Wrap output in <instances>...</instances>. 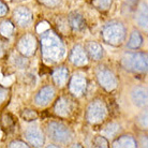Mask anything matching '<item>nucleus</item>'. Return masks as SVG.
Returning <instances> with one entry per match:
<instances>
[{
	"instance_id": "21",
	"label": "nucleus",
	"mask_w": 148,
	"mask_h": 148,
	"mask_svg": "<svg viewBox=\"0 0 148 148\" xmlns=\"http://www.w3.org/2000/svg\"><path fill=\"white\" fill-rule=\"evenodd\" d=\"M13 31H14V26L12 25L11 22L3 21V22L0 24V34H1V36L9 38L13 34Z\"/></svg>"
},
{
	"instance_id": "3",
	"label": "nucleus",
	"mask_w": 148,
	"mask_h": 148,
	"mask_svg": "<svg viewBox=\"0 0 148 148\" xmlns=\"http://www.w3.org/2000/svg\"><path fill=\"white\" fill-rule=\"evenodd\" d=\"M122 67L131 72L143 73L147 71V54L146 53H126L121 59Z\"/></svg>"
},
{
	"instance_id": "22",
	"label": "nucleus",
	"mask_w": 148,
	"mask_h": 148,
	"mask_svg": "<svg viewBox=\"0 0 148 148\" xmlns=\"http://www.w3.org/2000/svg\"><path fill=\"white\" fill-rule=\"evenodd\" d=\"M119 129H120V126H119L118 123H116V122H111V123H108V126L102 130V134H103L104 136L112 137L118 133Z\"/></svg>"
},
{
	"instance_id": "23",
	"label": "nucleus",
	"mask_w": 148,
	"mask_h": 148,
	"mask_svg": "<svg viewBox=\"0 0 148 148\" xmlns=\"http://www.w3.org/2000/svg\"><path fill=\"white\" fill-rule=\"evenodd\" d=\"M113 0H92L93 7L100 10V11H106L112 5Z\"/></svg>"
},
{
	"instance_id": "1",
	"label": "nucleus",
	"mask_w": 148,
	"mask_h": 148,
	"mask_svg": "<svg viewBox=\"0 0 148 148\" xmlns=\"http://www.w3.org/2000/svg\"><path fill=\"white\" fill-rule=\"evenodd\" d=\"M41 52L46 62L55 63L63 59L66 47L62 40L54 31L46 30L41 36Z\"/></svg>"
},
{
	"instance_id": "18",
	"label": "nucleus",
	"mask_w": 148,
	"mask_h": 148,
	"mask_svg": "<svg viewBox=\"0 0 148 148\" xmlns=\"http://www.w3.org/2000/svg\"><path fill=\"white\" fill-rule=\"evenodd\" d=\"M87 53L90 56V58L93 60H99L103 56V48L99 43L97 42H89L86 46Z\"/></svg>"
},
{
	"instance_id": "25",
	"label": "nucleus",
	"mask_w": 148,
	"mask_h": 148,
	"mask_svg": "<svg viewBox=\"0 0 148 148\" xmlns=\"http://www.w3.org/2000/svg\"><path fill=\"white\" fill-rule=\"evenodd\" d=\"M39 2L47 8H55L61 2V0H39Z\"/></svg>"
},
{
	"instance_id": "20",
	"label": "nucleus",
	"mask_w": 148,
	"mask_h": 148,
	"mask_svg": "<svg viewBox=\"0 0 148 148\" xmlns=\"http://www.w3.org/2000/svg\"><path fill=\"white\" fill-rule=\"evenodd\" d=\"M136 22L143 28H147V5L142 4L136 14Z\"/></svg>"
},
{
	"instance_id": "14",
	"label": "nucleus",
	"mask_w": 148,
	"mask_h": 148,
	"mask_svg": "<svg viewBox=\"0 0 148 148\" xmlns=\"http://www.w3.org/2000/svg\"><path fill=\"white\" fill-rule=\"evenodd\" d=\"M131 99L136 106L144 108L147 104V90L144 87H135L131 92Z\"/></svg>"
},
{
	"instance_id": "8",
	"label": "nucleus",
	"mask_w": 148,
	"mask_h": 148,
	"mask_svg": "<svg viewBox=\"0 0 148 148\" xmlns=\"http://www.w3.org/2000/svg\"><path fill=\"white\" fill-rule=\"evenodd\" d=\"M87 87V79L81 73H75L71 78L70 82V91L74 96H82Z\"/></svg>"
},
{
	"instance_id": "6",
	"label": "nucleus",
	"mask_w": 148,
	"mask_h": 148,
	"mask_svg": "<svg viewBox=\"0 0 148 148\" xmlns=\"http://www.w3.org/2000/svg\"><path fill=\"white\" fill-rule=\"evenodd\" d=\"M97 78L101 87H103L108 91H112L117 87V78L115 76V74L106 68L101 67L98 69Z\"/></svg>"
},
{
	"instance_id": "36",
	"label": "nucleus",
	"mask_w": 148,
	"mask_h": 148,
	"mask_svg": "<svg viewBox=\"0 0 148 148\" xmlns=\"http://www.w3.org/2000/svg\"><path fill=\"white\" fill-rule=\"evenodd\" d=\"M47 147H57V146H55V145H48Z\"/></svg>"
},
{
	"instance_id": "33",
	"label": "nucleus",
	"mask_w": 148,
	"mask_h": 148,
	"mask_svg": "<svg viewBox=\"0 0 148 148\" xmlns=\"http://www.w3.org/2000/svg\"><path fill=\"white\" fill-rule=\"evenodd\" d=\"M12 82H13V77H5L3 81H2V84H3L4 86H9Z\"/></svg>"
},
{
	"instance_id": "28",
	"label": "nucleus",
	"mask_w": 148,
	"mask_h": 148,
	"mask_svg": "<svg viewBox=\"0 0 148 148\" xmlns=\"http://www.w3.org/2000/svg\"><path fill=\"white\" fill-rule=\"evenodd\" d=\"M48 29H49V25H48L46 22L40 23V24L37 26V31L39 32V34H43V32H45V31Z\"/></svg>"
},
{
	"instance_id": "13",
	"label": "nucleus",
	"mask_w": 148,
	"mask_h": 148,
	"mask_svg": "<svg viewBox=\"0 0 148 148\" xmlns=\"http://www.w3.org/2000/svg\"><path fill=\"white\" fill-rule=\"evenodd\" d=\"M54 111H55L56 115H58V116L67 117L72 112V102L68 98H64V97L59 98L55 104Z\"/></svg>"
},
{
	"instance_id": "27",
	"label": "nucleus",
	"mask_w": 148,
	"mask_h": 148,
	"mask_svg": "<svg viewBox=\"0 0 148 148\" xmlns=\"http://www.w3.org/2000/svg\"><path fill=\"white\" fill-rule=\"evenodd\" d=\"M23 117L26 120H34L37 119V114L34 111H25L23 113Z\"/></svg>"
},
{
	"instance_id": "12",
	"label": "nucleus",
	"mask_w": 148,
	"mask_h": 148,
	"mask_svg": "<svg viewBox=\"0 0 148 148\" xmlns=\"http://www.w3.org/2000/svg\"><path fill=\"white\" fill-rule=\"evenodd\" d=\"M54 96H55L54 88L51 86H45L39 90V92L34 98V102L38 106H45L53 100Z\"/></svg>"
},
{
	"instance_id": "7",
	"label": "nucleus",
	"mask_w": 148,
	"mask_h": 148,
	"mask_svg": "<svg viewBox=\"0 0 148 148\" xmlns=\"http://www.w3.org/2000/svg\"><path fill=\"white\" fill-rule=\"evenodd\" d=\"M37 49V40L32 34H24L17 43V51L25 57L32 56Z\"/></svg>"
},
{
	"instance_id": "2",
	"label": "nucleus",
	"mask_w": 148,
	"mask_h": 148,
	"mask_svg": "<svg viewBox=\"0 0 148 148\" xmlns=\"http://www.w3.org/2000/svg\"><path fill=\"white\" fill-rule=\"evenodd\" d=\"M102 38L108 44L120 45L126 38V28L121 23L110 22L102 29Z\"/></svg>"
},
{
	"instance_id": "17",
	"label": "nucleus",
	"mask_w": 148,
	"mask_h": 148,
	"mask_svg": "<svg viewBox=\"0 0 148 148\" xmlns=\"http://www.w3.org/2000/svg\"><path fill=\"white\" fill-rule=\"evenodd\" d=\"M137 146L136 141L131 135H122L113 143V147L120 148H135Z\"/></svg>"
},
{
	"instance_id": "5",
	"label": "nucleus",
	"mask_w": 148,
	"mask_h": 148,
	"mask_svg": "<svg viewBox=\"0 0 148 148\" xmlns=\"http://www.w3.org/2000/svg\"><path fill=\"white\" fill-rule=\"evenodd\" d=\"M108 115V108L106 105L102 100H93L88 105L87 112H86V119L90 123L96 125L103 121Z\"/></svg>"
},
{
	"instance_id": "35",
	"label": "nucleus",
	"mask_w": 148,
	"mask_h": 148,
	"mask_svg": "<svg viewBox=\"0 0 148 148\" xmlns=\"http://www.w3.org/2000/svg\"><path fill=\"white\" fill-rule=\"evenodd\" d=\"M2 55V46H1V44H0V56Z\"/></svg>"
},
{
	"instance_id": "19",
	"label": "nucleus",
	"mask_w": 148,
	"mask_h": 148,
	"mask_svg": "<svg viewBox=\"0 0 148 148\" xmlns=\"http://www.w3.org/2000/svg\"><path fill=\"white\" fill-rule=\"evenodd\" d=\"M142 44H143V38H142L141 34L138 31H133L130 36L127 46L131 49H136V48L141 47Z\"/></svg>"
},
{
	"instance_id": "34",
	"label": "nucleus",
	"mask_w": 148,
	"mask_h": 148,
	"mask_svg": "<svg viewBox=\"0 0 148 148\" xmlns=\"http://www.w3.org/2000/svg\"><path fill=\"white\" fill-rule=\"evenodd\" d=\"M128 1H129V2H131V3H136V1L137 0H128Z\"/></svg>"
},
{
	"instance_id": "9",
	"label": "nucleus",
	"mask_w": 148,
	"mask_h": 148,
	"mask_svg": "<svg viewBox=\"0 0 148 148\" xmlns=\"http://www.w3.org/2000/svg\"><path fill=\"white\" fill-rule=\"evenodd\" d=\"M25 137L30 144L34 147H42L44 145L43 133L38 127H29L25 131Z\"/></svg>"
},
{
	"instance_id": "24",
	"label": "nucleus",
	"mask_w": 148,
	"mask_h": 148,
	"mask_svg": "<svg viewBox=\"0 0 148 148\" xmlns=\"http://www.w3.org/2000/svg\"><path fill=\"white\" fill-rule=\"evenodd\" d=\"M93 146H96V147H108V143L104 136H97L93 141Z\"/></svg>"
},
{
	"instance_id": "26",
	"label": "nucleus",
	"mask_w": 148,
	"mask_h": 148,
	"mask_svg": "<svg viewBox=\"0 0 148 148\" xmlns=\"http://www.w3.org/2000/svg\"><path fill=\"white\" fill-rule=\"evenodd\" d=\"M13 61H14V64L16 66V67H18L19 69H24V68L26 67V60H25V58H22V57H15V58H13Z\"/></svg>"
},
{
	"instance_id": "37",
	"label": "nucleus",
	"mask_w": 148,
	"mask_h": 148,
	"mask_svg": "<svg viewBox=\"0 0 148 148\" xmlns=\"http://www.w3.org/2000/svg\"><path fill=\"white\" fill-rule=\"evenodd\" d=\"M0 134H1V132H0Z\"/></svg>"
},
{
	"instance_id": "15",
	"label": "nucleus",
	"mask_w": 148,
	"mask_h": 148,
	"mask_svg": "<svg viewBox=\"0 0 148 148\" xmlns=\"http://www.w3.org/2000/svg\"><path fill=\"white\" fill-rule=\"evenodd\" d=\"M68 24L75 31H81L85 28V19L77 12H72L68 17Z\"/></svg>"
},
{
	"instance_id": "16",
	"label": "nucleus",
	"mask_w": 148,
	"mask_h": 148,
	"mask_svg": "<svg viewBox=\"0 0 148 148\" xmlns=\"http://www.w3.org/2000/svg\"><path fill=\"white\" fill-rule=\"evenodd\" d=\"M69 77V71L66 67H60L58 69H56L53 73V79L55 82V84L57 86H63L68 81Z\"/></svg>"
},
{
	"instance_id": "10",
	"label": "nucleus",
	"mask_w": 148,
	"mask_h": 148,
	"mask_svg": "<svg viewBox=\"0 0 148 148\" xmlns=\"http://www.w3.org/2000/svg\"><path fill=\"white\" fill-rule=\"evenodd\" d=\"M13 17L16 24H18L22 27L28 26L32 22V13L25 7L16 8L13 12Z\"/></svg>"
},
{
	"instance_id": "11",
	"label": "nucleus",
	"mask_w": 148,
	"mask_h": 148,
	"mask_svg": "<svg viewBox=\"0 0 148 148\" xmlns=\"http://www.w3.org/2000/svg\"><path fill=\"white\" fill-rule=\"evenodd\" d=\"M70 61L74 66L83 67L88 63V57L85 49L81 45H75L70 53Z\"/></svg>"
},
{
	"instance_id": "32",
	"label": "nucleus",
	"mask_w": 148,
	"mask_h": 148,
	"mask_svg": "<svg viewBox=\"0 0 148 148\" xmlns=\"http://www.w3.org/2000/svg\"><path fill=\"white\" fill-rule=\"evenodd\" d=\"M142 119H143V120H142V126H143L145 129H146V128H147V114H146V113L143 115Z\"/></svg>"
},
{
	"instance_id": "4",
	"label": "nucleus",
	"mask_w": 148,
	"mask_h": 148,
	"mask_svg": "<svg viewBox=\"0 0 148 148\" xmlns=\"http://www.w3.org/2000/svg\"><path fill=\"white\" fill-rule=\"evenodd\" d=\"M47 132L52 140H54L57 143H61V144H67L72 138L71 130L61 122H49L47 126Z\"/></svg>"
},
{
	"instance_id": "31",
	"label": "nucleus",
	"mask_w": 148,
	"mask_h": 148,
	"mask_svg": "<svg viewBox=\"0 0 148 148\" xmlns=\"http://www.w3.org/2000/svg\"><path fill=\"white\" fill-rule=\"evenodd\" d=\"M8 92L5 89H3L2 87H0V103H2L5 99H7Z\"/></svg>"
},
{
	"instance_id": "30",
	"label": "nucleus",
	"mask_w": 148,
	"mask_h": 148,
	"mask_svg": "<svg viewBox=\"0 0 148 148\" xmlns=\"http://www.w3.org/2000/svg\"><path fill=\"white\" fill-rule=\"evenodd\" d=\"M7 12H8L7 5H5L2 1H0V17L4 16V15L7 14Z\"/></svg>"
},
{
	"instance_id": "29",
	"label": "nucleus",
	"mask_w": 148,
	"mask_h": 148,
	"mask_svg": "<svg viewBox=\"0 0 148 148\" xmlns=\"http://www.w3.org/2000/svg\"><path fill=\"white\" fill-rule=\"evenodd\" d=\"M10 147H22V148H27L29 147V145H27L26 143H24V142H21V141H14L12 142L11 144L9 145Z\"/></svg>"
}]
</instances>
